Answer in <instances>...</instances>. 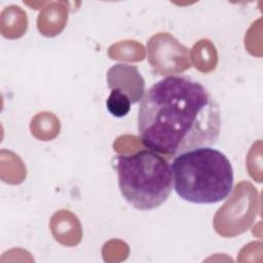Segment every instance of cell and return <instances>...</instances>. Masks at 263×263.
<instances>
[{
	"mask_svg": "<svg viewBox=\"0 0 263 263\" xmlns=\"http://www.w3.org/2000/svg\"><path fill=\"white\" fill-rule=\"evenodd\" d=\"M221 132L218 103L196 79L170 75L144 95L138 111V135L142 144L174 158L186 151L212 147Z\"/></svg>",
	"mask_w": 263,
	"mask_h": 263,
	"instance_id": "1",
	"label": "cell"
},
{
	"mask_svg": "<svg viewBox=\"0 0 263 263\" xmlns=\"http://www.w3.org/2000/svg\"><path fill=\"white\" fill-rule=\"evenodd\" d=\"M178 196L195 204H212L226 199L233 187L230 160L218 149L201 147L174 157L171 163Z\"/></svg>",
	"mask_w": 263,
	"mask_h": 263,
	"instance_id": "2",
	"label": "cell"
},
{
	"mask_svg": "<svg viewBox=\"0 0 263 263\" xmlns=\"http://www.w3.org/2000/svg\"><path fill=\"white\" fill-rule=\"evenodd\" d=\"M121 195L133 208L151 211L164 203L174 187L171 163L150 149L117 156Z\"/></svg>",
	"mask_w": 263,
	"mask_h": 263,
	"instance_id": "3",
	"label": "cell"
},
{
	"mask_svg": "<svg viewBox=\"0 0 263 263\" xmlns=\"http://www.w3.org/2000/svg\"><path fill=\"white\" fill-rule=\"evenodd\" d=\"M108 87L125 92L132 104L141 101L145 95V81L136 66L127 64L113 65L107 73Z\"/></svg>",
	"mask_w": 263,
	"mask_h": 263,
	"instance_id": "4",
	"label": "cell"
},
{
	"mask_svg": "<svg viewBox=\"0 0 263 263\" xmlns=\"http://www.w3.org/2000/svg\"><path fill=\"white\" fill-rule=\"evenodd\" d=\"M132 101L129 97L118 88L111 89V92L106 101V107L109 113L116 117L122 118L130 111Z\"/></svg>",
	"mask_w": 263,
	"mask_h": 263,
	"instance_id": "5",
	"label": "cell"
}]
</instances>
